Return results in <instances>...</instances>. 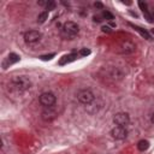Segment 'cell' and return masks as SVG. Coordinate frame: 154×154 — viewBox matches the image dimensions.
Here are the masks:
<instances>
[{
  "label": "cell",
  "mask_w": 154,
  "mask_h": 154,
  "mask_svg": "<svg viewBox=\"0 0 154 154\" xmlns=\"http://www.w3.org/2000/svg\"><path fill=\"white\" fill-rule=\"evenodd\" d=\"M11 86L17 92H25V90L30 89L31 81L27 76H17V77H13V78L11 80Z\"/></svg>",
  "instance_id": "obj_1"
},
{
  "label": "cell",
  "mask_w": 154,
  "mask_h": 154,
  "mask_svg": "<svg viewBox=\"0 0 154 154\" xmlns=\"http://www.w3.org/2000/svg\"><path fill=\"white\" fill-rule=\"evenodd\" d=\"M80 31V27L77 23L69 21L66 23H64L63 28H61V36L66 40H72Z\"/></svg>",
  "instance_id": "obj_2"
},
{
  "label": "cell",
  "mask_w": 154,
  "mask_h": 154,
  "mask_svg": "<svg viewBox=\"0 0 154 154\" xmlns=\"http://www.w3.org/2000/svg\"><path fill=\"white\" fill-rule=\"evenodd\" d=\"M77 100L83 105H90L95 100V95L90 89H81L77 93Z\"/></svg>",
  "instance_id": "obj_3"
},
{
  "label": "cell",
  "mask_w": 154,
  "mask_h": 154,
  "mask_svg": "<svg viewBox=\"0 0 154 154\" xmlns=\"http://www.w3.org/2000/svg\"><path fill=\"white\" fill-rule=\"evenodd\" d=\"M39 101L45 107H52L57 102V96L51 92H45L39 96Z\"/></svg>",
  "instance_id": "obj_4"
},
{
  "label": "cell",
  "mask_w": 154,
  "mask_h": 154,
  "mask_svg": "<svg viewBox=\"0 0 154 154\" xmlns=\"http://www.w3.org/2000/svg\"><path fill=\"white\" fill-rule=\"evenodd\" d=\"M42 39V34L37 30H29L24 34V41L29 45H34Z\"/></svg>",
  "instance_id": "obj_5"
},
{
  "label": "cell",
  "mask_w": 154,
  "mask_h": 154,
  "mask_svg": "<svg viewBox=\"0 0 154 154\" xmlns=\"http://www.w3.org/2000/svg\"><path fill=\"white\" fill-rule=\"evenodd\" d=\"M113 123L117 125V126H125L130 123V117L128 113L125 112H119V113H116L114 117H113Z\"/></svg>",
  "instance_id": "obj_6"
},
{
  "label": "cell",
  "mask_w": 154,
  "mask_h": 154,
  "mask_svg": "<svg viewBox=\"0 0 154 154\" xmlns=\"http://www.w3.org/2000/svg\"><path fill=\"white\" fill-rule=\"evenodd\" d=\"M111 136L114 140H124L128 136V130L125 126H114L111 130Z\"/></svg>",
  "instance_id": "obj_7"
},
{
  "label": "cell",
  "mask_w": 154,
  "mask_h": 154,
  "mask_svg": "<svg viewBox=\"0 0 154 154\" xmlns=\"http://www.w3.org/2000/svg\"><path fill=\"white\" fill-rule=\"evenodd\" d=\"M57 116H58V113H57L54 106H52V107H45V110L41 113V118L45 122H52V120H54L57 118Z\"/></svg>",
  "instance_id": "obj_8"
},
{
  "label": "cell",
  "mask_w": 154,
  "mask_h": 154,
  "mask_svg": "<svg viewBox=\"0 0 154 154\" xmlns=\"http://www.w3.org/2000/svg\"><path fill=\"white\" fill-rule=\"evenodd\" d=\"M119 52L123 53V54H129V53H132L135 49H136V46L135 43H132L131 41H124L122 42L120 47H119Z\"/></svg>",
  "instance_id": "obj_9"
},
{
  "label": "cell",
  "mask_w": 154,
  "mask_h": 154,
  "mask_svg": "<svg viewBox=\"0 0 154 154\" xmlns=\"http://www.w3.org/2000/svg\"><path fill=\"white\" fill-rule=\"evenodd\" d=\"M17 61H19V55H17L16 53H11V54H9V57L5 59L3 66H4V69H7V66H10V65H12V64H16Z\"/></svg>",
  "instance_id": "obj_10"
},
{
  "label": "cell",
  "mask_w": 154,
  "mask_h": 154,
  "mask_svg": "<svg viewBox=\"0 0 154 154\" xmlns=\"http://www.w3.org/2000/svg\"><path fill=\"white\" fill-rule=\"evenodd\" d=\"M138 6L141 7V10H142V13H143V16L146 17V19L149 22V23H152L153 22V16L148 12V9H147V5L143 3V1H138Z\"/></svg>",
  "instance_id": "obj_11"
},
{
  "label": "cell",
  "mask_w": 154,
  "mask_h": 154,
  "mask_svg": "<svg viewBox=\"0 0 154 154\" xmlns=\"http://www.w3.org/2000/svg\"><path fill=\"white\" fill-rule=\"evenodd\" d=\"M131 27H132L136 31H138L142 37H144L146 40H150V34H149L147 30H144V29H142V28H140V27H137V25H132V24H131Z\"/></svg>",
  "instance_id": "obj_12"
},
{
  "label": "cell",
  "mask_w": 154,
  "mask_h": 154,
  "mask_svg": "<svg viewBox=\"0 0 154 154\" xmlns=\"http://www.w3.org/2000/svg\"><path fill=\"white\" fill-rule=\"evenodd\" d=\"M76 58H77V54H69V55H64V57L61 58V60L59 61V64H60V65H64V64H66V63H70V61L76 60Z\"/></svg>",
  "instance_id": "obj_13"
},
{
  "label": "cell",
  "mask_w": 154,
  "mask_h": 154,
  "mask_svg": "<svg viewBox=\"0 0 154 154\" xmlns=\"http://www.w3.org/2000/svg\"><path fill=\"white\" fill-rule=\"evenodd\" d=\"M137 148H138V150L144 152V150H147L149 148V142L147 140H141V141L137 142Z\"/></svg>",
  "instance_id": "obj_14"
},
{
  "label": "cell",
  "mask_w": 154,
  "mask_h": 154,
  "mask_svg": "<svg viewBox=\"0 0 154 154\" xmlns=\"http://www.w3.org/2000/svg\"><path fill=\"white\" fill-rule=\"evenodd\" d=\"M46 19H48V11H43L37 16V22L39 23H43V22H46Z\"/></svg>",
  "instance_id": "obj_15"
},
{
  "label": "cell",
  "mask_w": 154,
  "mask_h": 154,
  "mask_svg": "<svg viewBox=\"0 0 154 154\" xmlns=\"http://www.w3.org/2000/svg\"><path fill=\"white\" fill-rule=\"evenodd\" d=\"M102 17H104L105 19H107V21H112V19H114L113 15H112L111 12H108V11H104V12H102Z\"/></svg>",
  "instance_id": "obj_16"
},
{
  "label": "cell",
  "mask_w": 154,
  "mask_h": 154,
  "mask_svg": "<svg viewBox=\"0 0 154 154\" xmlns=\"http://www.w3.org/2000/svg\"><path fill=\"white\" fill-rule=\"evenodd\" d=\"M89 54H90V49H88V48H82L80 51V55H82V57H87Z\"/></svg>",
  "instance_id": "obj_17"
},
{
  "label": "cell",
  "mask_w": 154,
  "mask_h": 154,
  "mask_svg": "<svg viewBox=\"0 0 154 154\" xmlns=\"http://www.w3.org/2000/svg\"><path fill=\"white\" fill-rule=\"evenodd\" d=\"M46 9H47L48 11L54 10V9H55V3H54V1H48V4H47V6H46Z\"/></svg>",
  "instance_id": "obj_18"
},
{
  "label": "cell",
  "mask_w": 154,
  "mask_h": 154,
  "mask_svg": "<svg viewBox=\"0 0 154 154\" xmlns=\"http://www.w3.org/2000/svg\"><path fill=\"white\" fill-rule=\"evenodd\" d=\"M54 57V53H52V54H48V55H41L40 58L42 59V60H49V59H52Z\"/></svg>",
  "instance_id": "obj_19"
},
{
  "label": "cell",
  "mask_w": 154,
  "mask_h": 154,
  "mask_svg": "<svg viewBox=\"0 0 154 154\" xmlns=\"http://www.w3.org/2000/svg\"><path fill=\"white\" fill-rule=\"evenodd\" d=\"M101 30H102L104 33H107V34H110V33L112 31V29H111L110 27H107V25H104V27L101 28Z\"/></svg>",
  "instance_id": "obj_20"
},
{
  "label": "cell",
  "mask_w": 154,
  "mask_h": 154,
  "mask_svg": "<svg viewBox=\"0 0 154 154\" xmlns=\"http://www.w3.org/2000/svg\"><path fill=\"white\" fill-rule=\"evenodd\" d=\"M94 6H95V7H98V9H102V7H104V6H102V4H101V3H99V1H98V3H95V4H94Z\"/></svg>",
  "instance_id": "obj_21"
},
{
  "label": "cell",
  "mask_w": 154,
  "mask_h": 154,
  "mask_svg": "<svg viewBox=\"0 0 154 154\" xmlns=\"http://www.w3.org/2000/svg\"><path fill=\"white\" fill-rule=\"evenodd\" d=\"M93 18H94V22H98V23L102 21V19H101V17H99V16H94Z\"/></svg>",
  "instance_id": "obj_22"
},
{
  "label": "cell",
  "mask_w": 154,
  "mask_h": 154,
  "mask_svg": "<svg viewBox=\"0 0 154 154\" xmlns=\"http://www.w3.org/2000/svg\"><path fill=\"white\" fill-rule=\"evenodd\" d=\"M37 4H39V5H41V6H47V4H48V1H39Z\"/></svg>",
  "instance_id": "obj_23"
},
{
  "label": "cell",
  "mask_w": 154,
  "mask_h": 154,
  "mask_svg": "<svg viewBox=\"0 0 154 154\" xmlns=\"http://www.w3.org/2000/svg\"><path fill=\"white\" fill-rule=\"evenodd\" d=\"M150 122L154 124V113H153V114H152V117H150Z\"/></svg>",
  "instance_id": "obj_24"
},
{
  "label": "cell",
  "mask_w": 154,
  "mask_h": 154,
  "mask_svg": "<svg viewBox=\"0 0 154 154\" xmlns=\"http://www.w3.org/2000/svg\"><path fill=\"white\" fill-rule=\"evenodd\" d=\"M150 33H152V34H153V35H154V28H153V29H152V30H150Z\"/></svg>",
  "instance_id": "obj_25"
},
{
  "label": "cell",
  "mask_w": 154,
  "mask_h": 154,
  "mask_svg": "<svg viewBox=\"0 0 154 154\" xmlns=\"http://www.w3.org/2000/svg\"><path fill=\"white\" fill-rule=\"evenodd\" d=\"M152 15H153V17H154V9L152 10Z\"/></svg>",
  "instance_id": "obj_26"
}]
</instances>
